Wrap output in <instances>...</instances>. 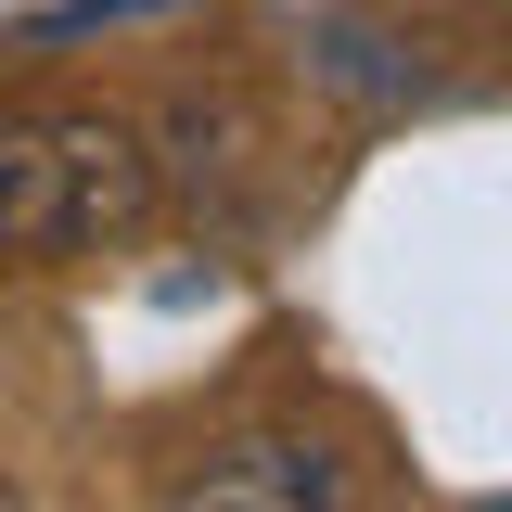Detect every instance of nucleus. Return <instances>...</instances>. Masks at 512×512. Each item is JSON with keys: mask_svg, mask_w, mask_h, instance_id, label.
Segmentation results:
<instances>
[{"mask_svg": "<svg viewBox=\"0 0 512 512\" xmlns=\"http://www.w3.org/2000/svg\"><path fill=\"white\" fill-rule=\"evenodd\" d=\"M474 512H512V487H500V500H474Z\"/></svg>", "mask_w": 512, "mask_h": 512, "instance_id": "423d86ee", "label": "nucleus"}, {"mask_svg": "<svg viewBox=\"0 0 512 512\" xmlns=\"http://www.w3.org/2000/svg\"><path fill=\"white\" fill-rule=\"evenodd\" d=\"M154 512H359V461L308 423H269V436H231L218 461H192Z\"/></svg>", "mask_w": 512, "mask_h": 512, "instance_id": "f03ea898", "label": "nucleus"}, {"mask_svg": "<svg viewBox=\"0 0 512 512\" xmlns=\"http://www.w3.org/2000/svg\"><path fill=\"white\" fill-rule=\"evenodd\" d=\"M0 512H39V500H26V487H0Z\"/></svg>", "mask_w": 512, "mask_h": 512, "instance_id": "39448f33", "label": "nucleus"}, {"mask_svg": "<svg viewBox=\"0 0 512 512\" xmlns=\"http://www.w3.org/2000/svg\"><path fill=\"white\" fill-rule=\"evenodd\" d=\"M295 64H308L320 90H346V103H410V90H423V64L397 52L384 26L333 13V0H308V13H295Z\"/></svg>", "mask_w": 512, "mask_h": 512, "instance_id": "7ed1b4c3", "label": "nucleus"}, {"mask_svg": "<svg viewBox=\"0 0 512 512\" xmlns=\"http://www.w3.org/2000/svg\"><path fill=\"white\" fill-rule=\"evenodd\" d=\"M167 154L154 128L77 90L0 103V269H64V256H116L154 231Z\"/></svg>", "mask_w": 512, "mask_h": 512, "instance_id": "f257e3e1", "label": "nucleus"}, {"mask_svg": "<svg viewBox=\"0 0 512 512\" xmlns=\"http://www.w3.org/2000/svg\"><path fill=\"white\" fill-rule=\"evenodd\" d=\"M154 13H180V0H64V13H39V39H103V26H154Z\"/></svg>", "mask_w": 512, "mask_h": 512, "instance_id": "20e7f679", "label": "nucleus"}]
</instances>
